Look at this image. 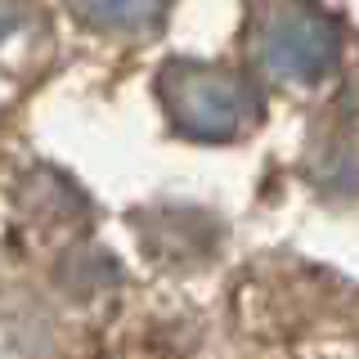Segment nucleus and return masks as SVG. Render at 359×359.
I'll return each instance as SVG.
<instances>
[{
  "instance_id": "f257e3e1",
  "label": "nucleus",
  "mask_w": 359,
  "mask_h": 359,
  "mask_svg": "<svg viewBox=\"0 0 359 359\" xmlns=\"http://www.w3.org/2000/svg\"><path fill=\"white\" fill-rule=\"evenodd\" d=\"M157 95L171 126L189 140H238L261 117V95L252 90V81L211 63H166L157 76Z\"/></svg>"
},
{
  "instance_id": "f03ea898",
  "label": "nucleus",
  "mask_w": 359,
  "mask_h": 359,
  "mask_svg": "<svg viewBox=\"0 0 359 359\" xmlns=\"http://www.w3.org/2000/svg\"><path fill=\"white\" fill-rule=\"evenodd\" d=\"M256 63L278 81H319L337 63V27L310 5H278L256 27Z\"/></svg>"
},
{
  "instance_id": "7ed1b4c3",
  "label": "nucleus",
  "mask_w": 359,
  "mask_h": 359,
  "mask_svg": "<svg viewBox=\"0 0 359 359\" xmlns=\"http://www.w3.org/2000/svg\"><path fill=\"white\" fill-rule=\"evenodd\" d=\"M76 14H81L90 27H104V32H135V27H149V22L162 18L166 0H72Z\"/></svg>"
},
{
  "instance_id": "20e7f679",
  "label": "nucleus",
  "mask_w": 359,
  "mask_h": 359,
  "mask_svg": "<svg viewBox=\"0 0 359 359\" xmlns=\"http://www.w3.org/2000/svg\"><path fill=\"white\" fill-rule=\"evenodd\" d=\"M14 27H18V9H14V0H0V41L14 36Z\"/></svg>"
}]
</instances>
